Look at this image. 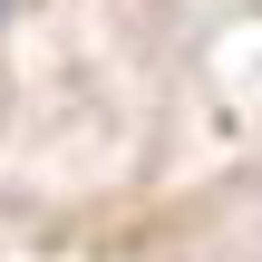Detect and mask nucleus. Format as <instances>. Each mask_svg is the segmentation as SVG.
Listing matches in <instances>:
<instances>
[{
	"label": "nucleus",
	"mask_w": 262,
	"mask_h": 262,
	"mask_svg": "<svg viewBox=\"0 0 262 262\" xmlns=\"http://www.w3.org/2000/svg\"><path fill=\"white\" fill-rule=\"evenodd\" d=\"M0 10H10V0H0Z\"/></svg>",
	"instance_id": "obj_1"
}]
</instances>
